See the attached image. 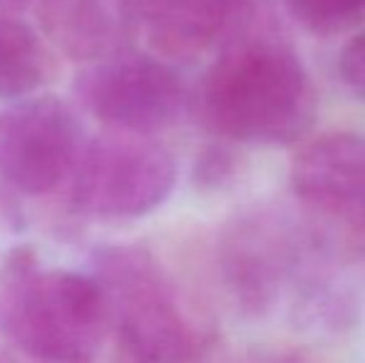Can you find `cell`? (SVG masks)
<instances>
[{"label": "cell", "mask_w": 365, "mask_h": 363, "mask_svg": "<svg viewBox=\"0 0 365 363\" xmlns=\"http://www.w3.org/2000/svg\"><path fill=\"white\" fill-rule=\"evenodd\" d=\"M50 60L38 33L15 15H0V97H30L45 83Z\"/></svg>", "instance_id": "obj_11"}, {"label": "cell", "mask_w": 365, "mask_h": 363, "mask_svg": "<svg viewBox=\"0 0 365 363\" xmlns=\"http://www.w3.org/2000/svg\"><path fill=\"white\" fill-rule=\"evenodd\" d=\"M291 18L316 35H341L365 23V0H284Z\"/></svg>", "instance_id": "obj_12"}, {"label": "cell", "mask_w": 365, "mask_h": 363, "mask_svg": "<svg viewBox=\"0 0 365 363\" xmlns=\"http://www.w3.org/2000/svg\"><path fill=\"white\" fill-rule=\"evenodd\" d=\"M95 281L117 341V363H221L219 334L189 306L152 252L112 244L95 254Z\"/></svg>", "instance_id": "obj_1"}, {"label": "cell", "mask_w": 365, "mask_h": 363, "mask_svg": "<svg viewBox=\"0 0 365 363\" xmlns=\"http://www.w3.org/2000/svg\"><path fill=\"white\" fill-rule=\"evenodd\" d=\"M70 180L77 212L92 219H137L167 202L177 162L154 137L110 130L85 142Z\"/></svg>", "instance_id": "obj_5"}, {"label": "cell", "mask_w": 365, "mask_h": 363, "mask_svg": "<svg viewBox=\"0 0 365 363\" xmlns=\"http://www.w3.org/2000/svg\"><path fill=\"white\" fill-rule=\"evenodd\" d=\"M82 147L80 120L60 97H20L0 110V180L18 192H55L73 177Z\"/></svg>", "instance_id": "obj_6"}, {"label": "cell", "mask_w": 365, "mask_h": 363, "mask_svg": "<svg viewBox=\"0 0 365 363\" xmlns=\"http://www.w3.org/2000/svg\"><path fill=\"white\" fill-rule=\"evenodd\" d=\"M293 192L308 212L338 227L365 229V140L328 135L298 152L291 170Z\"/></svg>", "instance_id": "obj_8"}, {"label": "cell", "mask_w": 365, "mask_h": 363, "mask_svg": "<svg viewBox=\"0 0 365 363\" xmlns=\"http://www.w3.org/2000/svg\"><path fill=\"white\" fill-rule=\"evenodd\" d=\"M38 10L45 35L90 65L127 53L137 30L132 0H40Z\"/></svg>", "instance_id": "obj_9"}, {"label": "cell", "mask_w": 365, "mask_h": 363, "mask_svg": "<svg viewBox=\"0 0 365 363\" xmlns=\"http://www.w3.org/2000/svg\"><path fill=\"white\" fill-rule=\"evenodd\" d=\"M40 0H0V15H18Z\"/></svg>", "instance_id": "obj_16"}, {"label": "cell", "mask_w": 365, "mask_h": 363, "mask_svg": "<svg viewBox=\"0 0 365 363\" xmlns=\"http://www.w3.org/2000/svg\"><path fill=\"white\" fill-rule=\"evenodd\" d=\"M341 78L353 92L365 97V33L353 38L341 53Z\"/></svg>", "instance_id": "obj_13"}, {"label": "cell", "mask_w": 365, "mask_h": 363, "mask_svg": "<svg viewBox=\"0 0 365 363\" xmlns=\"http://www.w3.org/2000/svg\"><path fill=\"white\" fill-rule=\"evenodd\" d=\"M0 363H40V361L28 359V356L18 354V351H8V354H0Z\"/></svg>", "instance_id": "obj_17"}, {"label": "cell", "mask_w": 365, "mask_h": 363, "mask_svg": "<svg viewBox=\"0 0 365 363\" xmlns=\"http://www.w3.org/2000/svg\"><path fill=\"white\" fill-rule=\"evenodd\" d=\"M274 214L234 222L219 244V272L229 301L246 319L289 311L338 281L318 239Z\"/></svg>", "instance_id": "obj_4"}, {"label": "cell", "mask_w": 365, "mask_h": 363, "mask_svg": "<svg viewBox=\"0 0 365 363\" xmlns=\"http://www.w3.org/2000/svg\"><path fill=\"white\" fill-rule=\"evenodd\" d=\"M199 107L204 122L229 140L284 145L311 127L313 90L291 48L244 38L209 68Z\"/></svg>", "instance_id": "obj_2"}, {"label": "cell", "mask_w": 365, "mask_h": 363, "mask_svg": "<svg viewBox=\"0 0 365 363\" xmlns=\"http://www.w3.org/2000/svg\"><path fill=\"white\" fill-rule=\"evenodd\" d=\"M0 331L33 361L90 363L107 334L105 299L92 274L43 269L18 247L0 269Z\"/></svg>", "instance_id": "obj_3"}, {"label": "cell", "mask_w": 365, "mask_h": 363, "mask_svg": "<svg viewBox=\"0 0 365 363\" xmlns=\"http://www.w3.org/2000/svg\"><path fill=\"white\" fill-rule=\"evenodd\" d=\"M244 3H246V0H234V13L239 10V5H244Z\"/></svg>", "instance_id": "obj_18"}, {"label": "cell", "mask_w": 365, "mask_h": 363, "mask_svg": "<svg viewBox=\"0 0 365 363\" xmlns=\"http://www.w3.org/2000/svg\"><path fill=\"white\" fill-rule=\"evenodd\" d=\"M231 175V160L229 152H224L221 147H207V150L199 155L197 162V182H202L204 187H217L219 182H224Z\"/></svg>", "instance_id": "obj_14"}, {"label": "cell", "mask_w": 365, "mask_h": 363, "mask_svg": "<svg viewBox=\"0 0 365 363\" xmlns=\"http://www.w3.org/2000/svg\"><path fill=\"white\" fill-rule=\"evenodd\" d=\"M236 363H321V359L301 349H259Z\"/></svg>", "instance_id": "obj_15"}, {"label": "cell", "mask_w": 365, "mask_h": 363, "mask_svg": "<svg viewBox=\"0 0 365 363\" xmlns=\"http://www.w3.org/2000/svg\"><path fill=\"white\" fill-rule=\"evenodd\" d=\"M75 92L90 115L132 135L152 137L177 125L187 107V90L172 65L130 50L92 63L77 78Z\"/></svg>", "instance_id": "obj_7"}, {"label": "cell", "mask_w": 365, "mask_h": 363, "mask_svg": "<svg viewBox=\"0 0 365 363\" xmlns=\"http://www.w3.org/2000/svg\"><path fill=\"white\" fill-rule=\"evenodd\" d=\"M137 25L162 60L207 53L234 18V0H132Z\"/></svg>", "instance_id": "obj_10"}]
</instances>
